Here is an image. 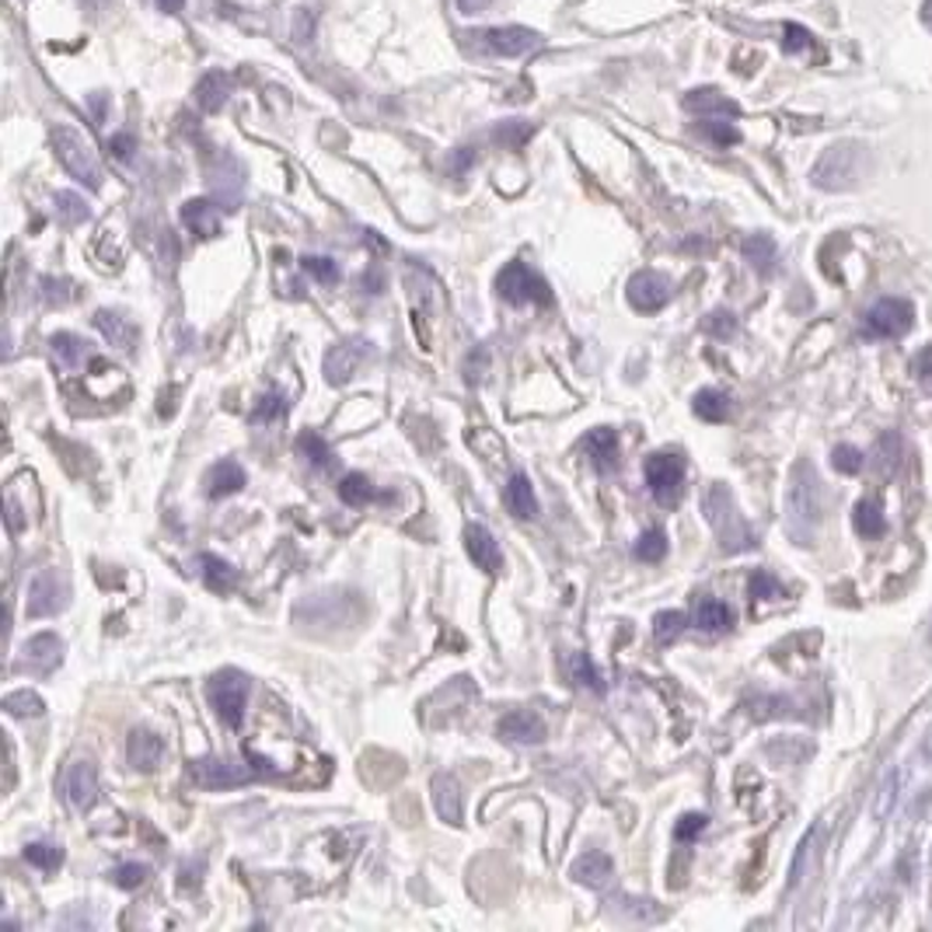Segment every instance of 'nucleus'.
I'll return each mask as SVG.
<instances>
[{"mask_svg":"<svg viewBox=\"0 0 932 932\" xmlns=\"http://www.w3.org/2000/svg\"><path fill=\"white\" fill-rule=\"evenodd\" d=\"M53 151H56V157H59V165H64L77 182H85L88 189H98V186H101L98 154H95V147H91L88 140L80 136L74 127H56V130H53Z\"/></svg>","mask_w":932,"mask_h":932,"instance_id":"obj_1","label":"nucleus"},{"mask_svg":"<svg viewBox=\"0 0 932 932\" xmlns=\"http://www.w3.org/2000/svg\"><path fill=\"white\" fill-rule=\"evenodd\" d=\"M207 699L213 705V713L220 716V723L238 731L245 723V709H249V681L238 671H220L210 678L207 684Z\"/></svg>","mask_w":932,"mask_h":932,"instance_id":"obj_2","label":"nucleus"},{"mask_svg":"<svg viewBox=\"0 0 932 932\" xmlns=\"http://www.w3.org/2000/svg\"><path fill=\"white\" fill-rule=\"evenodd\" d=\"M496 290L506 304H552V290L538 273H531L524 262H511L496 276Z\"/></svg>","mask_w":932,"mask_h":932,"instance_id":"obj_3","label":"nucleus"},{"mask_svg":"<svg viewBox=\"0 0 932 932\" xmlns=\"http://www.w3.org/2000/svg\"><path fill=\"white\" fill-rule=\"evenodd\" d=\"M646 485L660 506H678L681 490H684V461L681 454H650L646 458Z\"/></svg>","mask_w":932,"mask_h":932,"instance_id":"obj_4","label":"nucleus"},{"mask_svg":"<svg viewBox=\"0 0 932 932\" xmlns=\"http://www.w3.org/2000/svg\"><path fill=\"white\" fill-rule=\"evenodd\" d=\"M705 517H709V524H713L716 528V535L723 538V549H744L747 541H752V535H747V528L741 524V517H737V511H734V500H731V493L723 490V485H713V490H709V496H705Z\"/></svg>","mask_w":932,"mask_h":932,"instance_id":"obj_5","label":"nucleus"},{"mask_svg":"<svg viewBox=\"0 0 932 932\" xmlns=\"http://www.w3.org/2000/svg\"><path fill=\"white\" fill-rule=\"evenodd\" d=\"M64 607H67V580L59 577L53 566H46V570H39L29 583L25 612L29 618H50L56 612H64Z\"/></svg>","mask_w":932,"mask_h":932,"instance_id":"obj_6","label":"nucleus"},{"mask_svg":"<svg viewBox=\"0 0 932 932\" xmlns=\"http://www.w3.org/2000/svg\"><path fill=\"white\" fill-rule=\"evenodd\" d=\"M189 776L199 789H234V786H245L255 772L249 765H238L231 758H202V761H193Z\"/></svg>","mask_w":932,"mask_h":932,"instance_id":"obj_7","label":"nucleus"},{"mask_svg":"<svg viewBox=\"0 0 932 932\" xmlns=\"http://www.w3.org/2000/svg\"><path fill=\"white\" fill-rule=\"evenodd\" d=\"M374 360V347L368 339H347L326 357V381L329 384H347L360 374L363 363Z\"/></svg>","mask_w":932,"mask_h":932,"instance_id":"obj_8","label":"nucleus"},{"mask_svg":"<svg viewBox=\"0 0 932 932\" xmlns=\"http://www.w3.org/2000/svg\"><path fill=\"white\" fill-rule=\"evenodd\" d=\"M625 297H629V304L636 311L643 315H654L660 311L667 300H671V279L654 273V270H643L629 279V287H625Z\"/></svg>","mask_w":932,"mask_h":932,"instance_id":"obj_9","label":"nucleus"},{"mask_svg":"<svg viewBox=\"0 0 932 932\" xmlns=\"http://www.w3.org/2000/svg\"><path fill=\"white\" fill-rule=\"evenodd\" d=\"M911 329V304L908 300H880L866 315V332L880 339H895Z\"/></svg>","mask_w":932,"mask_h":932,"instance_id":"obj_10","label":"nucleus"},{"mask_svg":"<svg viewBox=\"0 0 932 932\" xmlns=\"http://www.w3.org/2000/svg\"><path fill=\"white\" fill-rule=\"evenodd\" d=\"M541 46V35L528 25H503L485 32V50L493 56H528Z\"/></svg>","mask_w":932,"mask_h":932,"instance_id":"obj_11","label":"nucleus"},{"mask_svg":"<svg viewBox=\"0 0 932 932\" xmlns=\"http://www.w3.org/2000/svg\"><path fill=\"white\" fill-rule=\"evenodd\" d=\"M464 549H469V559L482 573H490V577L503 573V552H500L496 538L485 531L482 524H469V528H464Z\"/></svg>","mask_w":932,"mask_h":932,"instance_id":"obj_12","label":"nucleus"},{"mask_svg":"<svg viewBox=\"0 0 932 932\" xmlns=\"http://www.w3.org/2000/svg\"><path fill=\"white\" fill-rule=\"evenodd\" d=\"M64 793L74 810H88L98 800V772L91 761H74L64 776Z\"/></svg>","mask_w":932,"mask_h":932,"instance_id":"obj_13","label":"nucleus"},{"mask_svg":"<svg viewBox=\"0 0 932 932\" xmlns=\"http://www.w3.org/2000/svg\"><path fill=\"white\" fill-rule=\"evenodd\" d=\"M496 734L511 744H541L545 741V723L531 709H514L496 723Z\"/></svg>","mask_w":932,"mask_h":932,"instance_id":"obj_14","label":"nucleus"},{"mask_svg":"<svg viewBox=\"0 0 932 932\" xmlns=\"http://www.w3.org/2000/svg\"><path fill=\"white\" fill-rule=\"evenodd\" d=\"M64 664V639L53 633H39L25 643V667L32 675H53Z\"/></svg>","mask_w":932,"mask_h":932,"instance_id":"obj_15","label":"nucleus"},{"mask_svg":"<svg viewBox=\"0 0 932 932\" xmlns=\"http://www.w3.org/2000/svg\"><path fill=\"white\" fill-rule=\"evenodd\" d=\"M165 752H168L165 737H157L154 731H140V726L127 741V758L136 772H154V768L165 761Z\"/></svg>","mask_w":932,"mask_h":932,"instance_id":"obj_16","label":"nucleus"},{"mask_svg":"<svg viewBox=\"0 0 932 932\" xmlns=\"http://www.w3.org/2000/svg\"><path fill=\"white\" fill-rule=\"evenodd\" d=\"M231 91H234V80H231V74H224V70H210V74H202L199 77V85H196V106L202 109V112H220L228 106V98H231Z\"/></svg>","mask_w":932,"mask_h":932,"instance_id":"obj_17","label":"nucleus"},{"mask_svg":"<svg viewBox=\"0 0 932 932\" xmlns=\"http://www.w3.org/2000/svg\"><path fill=\"white\" fill-rule=\"evenodd\" d=\"M430 789H434V807H437L440 821L451 824V827H461V786H458V779L448 776V772H437Z\"/></svg>","mask_w":932,"mask_h":932,"instance_id":"obj_18","label":"nucleus"},{"mask_svg":"<svg viewBox=\"0 0 932 932\" xmlns=\"http://www.w3.org/2000/svg\"><path fill=\"white\" fill-rule=\"evenodd\" d=\"M182 224L196 238H217L220 234V207L210 199H189L182 207Z\"/></svg>","mask_w":932,"mask_h":932,"instance_id":"obj_19","label":"nucleus"},{"mask_svg":"<svg viewBox=\"0 0 932 932\" xmlns=\"http://www.w3.org/2000/svg\"><path fill=\"white\" fill-rule=\"evenodd\" d=\"M50 350H53L56 368L67 371V374L80 371V368H85V360L91 357L88 342L80 339V336H74V332H56V336H50Z\"/></svg>","mask_w":932,"mask_h":932,"instance_id":"obj_20","label":"nucleus"},{"mask_svg":"<svg viewBox=\"0 0 932 932\" xmlns=\"http://www.w3.org/2000/svg\"><path fill=\"white\" fill-rule=\"evenodd\" d=\"M583 451H586V458H591V464H594L597 472H612L615 464H618V437H615V430H607V427L591 430V434H586V440H583Z\"/></svg>","mask_w":932,"mask_h":932,"instance_id":"obj_21","label":"nucleus"},{"mask_svg":"<svg viewBox=\"0 0 932 932\" xmlns=\"http://www.w3.org/2000/svg\"><path fill=\"white\" fill-rule=\"evenodd\" d=\"M245 469H241L238 461H217L213 469L207 472V493L213 500H224V496H234L245 490Z\"/></svg>","mask_w":932,"mask_h":932,"instance_id":"obj_22","label":"nucleus"},{"mask_svg":"<svg viewBox=\"0 0 932 932\" xmlns=\"http://www.w3.org/2000/svg\"><path fill=\"white\" fill-rule=\"evenodd\" d=\"M95 329L119 350H133V342H136V326H133V321H127L123 315H116L109 308L95 311Z\"/></svg>","mask_w":932,"mask_h":932,"instance_id":"obj_23","label":"nucleus"},{"mask_svg":"<svg viewBox=\"0 0 932 932\" xmlns=\"http://www.w3.org/2000/svg\"><path fill=\"white\" fill-rule=\"evenodd\" d=\"M503 503H506V511H511L514 517H524V520L535 517L538 514V500H535V490H531V479L517 472L511 482H506Z\"/></svg>","mask_w":932,"mask_h":932,"instance_id":"obj_24","label":"nucleus"},{"mask_svg":"<svg viewBox=\"0 0 932 932\" xmlns=\"http://www.w3.org/2000/svg\"><path fill=\"white\" fill-rule=\"evenodd\" d=\"M199 566H202V583L210 586L213 594H231L234 586H238V570L231 562H224L220 556H210V552H202L199 556Z\"/></svg>","mask_w":932,"mask_h":932,"instance_id":"obj_25","label":"nucleus"},{"mask_svg":"<svg viewBox=\"0 0 932 932\" xmlns=\"http://www.w3.org/2000/svg\"><path fill=\"white\" fill-rule=\"evenodd\" d=\"M615 874V863L607 853H586L573 863V880L586 887H604Z\"/></svg>","mask_w":932,"mask_h":932,"instance_id":"obj_26","label":"nucleus"},{"mask_svg":"<svg viewBox=\"0 0 932 932\" xmlns=\"http://www.w3.org/2000/svg\"><path fill=\"white\" fill-rule=\"evenodd\" d=\"M695 625L705 633H720V629H731L734 625V612L716 597H702L695 604Z\"/></svg>","mask_w":932,"mask_h":932,"instance_id":"obj_27","label":"nucleus"},{"mask_svg":"<svg viewBox=\"0 0 932 932\" xmlns=\"http://www.w3.org/2000/svg\"><path fill=\"white\" fill-rule=\"evenodd\" d=\"M684 109L688 112H699V116H737V106L734 101H726L720 91L713 88H702V91H692L684 98Z\"/></svg>","mask_w":932,"mask_h":932,"instance_id":"obj_28","label":"nucleus"},{"mask_svg":"<svg viewBox=\"0 0 932 932\" xmlns=\"http://www.w3.org/2000/svg\"><path fill=\"white\" fill-rule=\"evenodd\" d=\"M53 207H56V217L64 220L67 228L85 224V220L91 217L85 196H77V193H56V196H53Z\"/></svg>","mask_w":932,"mask_h":932,"instance_id":"obj_29","label":"nucleus"},{"mask_svg":"<svg viewBox=\"0 0 932 932\" xmlns=\"http://www.w3.org/2000/svg\"><path fill=\"white\" fill-rule=\"evenodd\" d=\"M339 496H342V503H350V506H363V503L377 500V490H374L371 479L363 475V472H350V475H342V482H339Z\"/></svg>","mask_w":932,"mask_h":932,"instance_id":"obj_30","label":"nucleus"},{"mask_svg":"<svg viewBox=\"0 0 932 932\" xmlns=\"http://www.w3.org/2000/svg\"><path fill=\"white\" fill-rule=\"evenodd\" d=\"M695 416L705 419V423H723L726 416H731V398L716 388H705V392L695 395Z\"/></svg>","mask_w":932,"mask_h":932,"instance_id":"obj_31","label":"nucleus"},{"mask_svg":"<svg viewBox=\"0 0 932 932\" xmlns=\"http://www.w3.org/2000/svg\"><path fill=\"white\" fill-rule=\"evenodd\" d=\"M297 451L308 458L311 464H318V469H329V464H332V448L326 443V437L315 434V430H304L297 437Z\"/></svg>","mask_w":932,"mask_h":932,"instance_id":"obj_32","label":"nucleus"},{"mask_svg":"<svg viewBox=\"0 0 932 932\" xmlns=\"http://www.w3.org/2000/svg\"><path fill=\"white\" fill-rule=\"evenodd\" d=\"M25 863L43 869V874H53V869H59V863H64V848L46 845V842H32V845H25Z\"/></svg>","mask_w":932,"mask_h":932,"instance_id":"obj_33","label":"nucleus"},{"mask_svg":"<svg viewBox=\"0 0 932 932\" xmlns=\"http://www.w3.org/2000/svg\"><path fill=\"white\" fill-rule=\"evenodd\" d=\"M496 144L500 147H511V151H520L524 144H528V140L535 136V127L531 123H524V119H506L503 127H496Z\"/></svg>","mask_w":932,"mask_h":932,"instance_id":"obj_34","label":"nucleus"},{"mask_svg":"<svg viewBox=\"0 0 932 932\" xmlns=\"http://www.w3.org/2000/svg\"><path fill=\"white\" fill-rule=\"evenodd\" d=\"M853 520H856V531H859L863 538H874V535H884V514H880V506H877V503H869V500H863V503L856 506V514H853Z\"/></svg>","mask_w":932,"mask_h":932,"instance_id":"obj_35","label":"nucleus"},{"mask_svg":"<svg viewBox=\"0 0 932 932\" xmlns=\"http://www.w3.org/2000/svg\"><path fill=\"white\" fill-rule=\"evenodd\" d=\"M4 713L8 716H43L46 705L35 692H11V695H4Z\"/></svg>","mask_w":932,"mask_h":932,"instance_id":"obj_36","label":"nucleus"},{"mask_svg":"<svg viewBox=\"0 0 932 932\" xmlns=\"http://www.w3.org/2000/svg\"><path fill=\"white\" fill-rule=\"evenodd\" d=\"M633 556L643 559V562H660V559L667 556V535H664L660 528H650L646 535H639Z\"/></svg>","mask_w":932,"mask_h":932,"instance_id":"obj_37","label":"nucleus"},{"mask_svg":"<svg viewBox=\"0 0 932 932\" xmlns=\"http://www.w3.org/2000/svg\"><path fill=\"white\" fill-rule=\"evenodd\" d=\"M570 667H573V678H577V684L591 688V692H597V695L604 692V678H601V671H597V667H594V660L586 657V654H577Z\"/></svg>","mask_w":932,"mask_h":932,"instance_id":"obj_38","label":"nucleus"},{"mask_svg":"<svg viewBox=\"0 0 932 932\" xmlns=\"http://www.w3.org/2000/svg\"><path fill=\"white\" fill-rule=\"evenodd\" d=\"M147 874H151V869L144 863H123V866L112 869V884L123 887V890H136V887L147 884Z\"/></svg>","mask_w":932,"mask_h":932,"instance_id":"obj_39","label":"nucleus"},{"mask_svg":"<svg viewBox=\"0 0 932 932\" xmlns=\"http://www.w3.org/2000/svg\"><path fill=\"white\" fill-rule=\"evenodd\" d=\"M744 255H747V262H752V266L768 270V266H772V259H776V245H772V241H768L765 234H758V238H752V241H744Z\"/></svg>","mask_w":932,"mask_h":932,"instance_id":"obj_40","label":"nucleus"},{"mask_svg":"<svg viewBox=\"0 0 932 932\" xmlns=\"http://www.w3.org/2000/svg\"><path fill=\"white\" fill-rule=\"evenodd\" d=\"M684 615L681 612H660L657 618H654V636H657V643H675L678 636H681V629H684Z\"/></svg>","mask_w":932,"mask_h":932,"instance_id":"obj_41","label":"nucleus"},{"mask_svg":"<svg viewBox=\"0 0 932 932\" xmlns=\"http://www.w3.org/2000/svg\"><path fill=\"white\" fill-rule=\"evenodd\" d=\"M300 270L308 273V276H315L318 283H336L339 279V266H336L332 259H326V255H304Z\"/></svg>","mask_w":932,"mask_h":932,"instance_id":"obj_42","label":"nucleus"},{"mask_svg":"<svg viewBox=\"0 0 932 932\" xmlns=\"http://www.w3.org/2000/svg\"><path fill=\"white\" fill-rule=\"evenodd\" d=\"M39 287H43V300H46V304H56V308H64V304L74 297V283H70V279L43 276V279H39Z\"/></svg>","mask_w":932,"mask_h":932,"instance_id":"obj_43","label":"nucleus"},{"mask_svg":"<svg viewBox=\"0 0 932 932\" xmlns=\"http://www.w3.org/2000/svg\"><path fill=\"white\" fill-rule=\"evenodd\" d=\"M283 413H287V398L276 395V392H270V395H262L259 405L252 409V423H273V419H279Z\"/></svg>","mask_w":932,"mask_h":932,"instance_id":"obj_44","label":"nucleus"},{"mask_svg":"<svg viewBox=\"0 0 932 932\" xmlns=\"http://www.w3.org/2000/svg\"><path fill=\"white\" fill-rule=\"evenodd\" d=\"M485 374H490V350L475 347L469 357H464V381H469V384H482Z\"/></svg>","mask_w":932,"mask_h":932,"instance_id":"obj_45","label":"nucleus"},{"mask_svg":"<svg viewBox=\"0 0 932 932\" xmlns=\"http://www.w3.org/2000/svg\"><path fill=\"white\" fill-rule=\"evenodd\" d=\"M699 133H702L705 140H713L716 147H734L737 140H741V133H737L734 127L716 123V119H709V123H702V127H699Z\"/></svg>","mask_w":932,"mask_h":932,"instance_id":"obj_46","label":"nucleus"},{"mask_svg":"<svg viewBox=\"0 0 932 932\" xmlns=\"http://www.w3.org/2000/svg\"><path fill=\"white\" fill-rule=\"evenodd\" d=\"M705 824H709L705 814H684V818L675 824V838H678V842H692V838H699V835L705 832Z\"/></svg>","mask_w":932,"mask_h":932,"instance_id":"obj_47","label":"nucleus"},{"mask_svg":"<svg viewBox=\"0 0 932 932\" xmlns=\"http://www.w3.org/2000/svg\"><path fill=\"white\" fill-rule=\"evenodd\" d=\"M705 332L716 336V339H726V336L737 332V321H734V315H726V311H713V315L705 318Z\"/></svg>","mask_w":932,"mask_h":932,"instance_id":"obj_48","label":"nucleus"},{"mask_svg":"<svg viewBox=\"0 0 932 932\" xmlns=\"http://www.w3.org/2000/svg\"><path fill=\"white\" fill-rule=\"evenodd\" d=\"M835 469H838V472H848V475L859 472V469H863V454H859L856 448H838V451H835Z\"/></svg>","mask_w":932,"mask_h":932,"instance_id":"obj_49","label":"nucleus"},{"mask_svg":"<svg viewBox=\"0 0 932 932\" xmlns=\"http://www.w3.org/2000/svg\"><path fill=\"white\" fill-rule=\"evenodd\" d=\"M768 594L779 597V594H782V586H779L772 577H768V573H758V577L752 580V597H768Z\"/></svg>","mask_w":932,"mask_h":932,"instance_id":"obj_50","label":"nucleus"},{"mask_svg":"<svg viewBox=\"0 0 932 932\" xmlns=\"http://www.w3.org/2000/svg\"><path fill=\"white\" fill-rule=\"evenodd\" d=\"M133 147H136V140H133L130 133H116V136L109 140V151H112V157H119V161H127V157L133 154Z\"/></svg>","mask_w":932,"mask_h":932,"instance_id":"obj_51","label":"nucleus"},{"mask_svg":"<svg viewBox=\"0 0 932 932\" xmlns=\"http://www.w3.org/2000/svg\"><path fill=\"white\" fill-rule=\"evenodd\" d=\"M202 866H207L202 859H189L186 866H182V887H186V890H193V884L199 887V880H202Z\"/></svg>","mask_w":932,"mask_h":932,"instance_id":"obj_52","label":"nucleus"},{"mask_svg":"<svg viewBox=\"0 0 932 932\" xmlns=\"http://www.w3.org/2000/svg\"><path fill=\"white\" fill-rule=\"evenodd\" d=\"M803 46H810V35H807L800 25H786V50L797 53V50H803Z\"/></svg>","mask_w":932,"mask_h":932,"instance_id":"obj_53","label":"nucleus"},{"mask_svg":"<svg viewBox=\"0 0 932 932\" xmlns=\"http://www.w3.org/2000/svg\"><path fill=\"white\" fill-rule=\"evenodd\" d=\"M496 0H458V11L461 14H479V11H490Z\"/></svg>","mask_w":932,"mask_h":932,"instance_id":"obj_54","label":"nucleus"},{"mask_svg":"<svg viewBox=\"0 0 932 932\" xmlns=\"http://www.w3.org/2000/svg\"><path fill=\"white\" fill-rule=\"evenodd\" d=\"M175 398H178V392H175V388H172V392H165V395H161V405H157V413H161V416H172V413H175Z\"/></svg>","mask_w":932,"mask_h":932,"instance_id":"obj_55","label":"nucleus"},{"mask_svg":"<svg viewBox=\"0 0 932 932\" xmlns=\"http://www.w3.org/2000/svg\"><path fill=\"white\" fill-rule=\"evenodd\" d=\"M472 161H475V154H472V151H461V154H454L451 168H454V172H464V168L472 165Z\"/></svg>","mask_w":932,"mask_h":932,"instance_id":"obj_56","label":"nucleus"},{"mask_svg":"<svg viewBox=\"0 0 932 932\" xmlns=\"http://www.w3.org/2000/svg\"><path fill=\"white\" fill-rule=\"evenodd\" d=\"M157 8L168 11V14H178L182 8H186V0H157Z\"/></svg>","mask_w":932,"mask_h":932,"instance_id":"obj_57","label":"nucleus"}]
</instances>
